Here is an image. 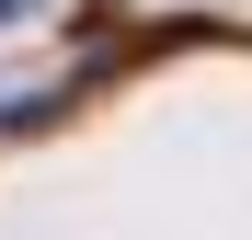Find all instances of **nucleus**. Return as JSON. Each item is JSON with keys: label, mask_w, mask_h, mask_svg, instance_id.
I'll return each mask as SVG.
<instances>
[{"label": "nucleus", "mask_w": 252, "mask_h": 240, "mask_svg": "<svg viewBox=\"0 0 252 240\" xmlns=\"http://www.w3.org/2000/svg\"><path fill=\"white\" fill-rule=\"evenodd\" d=\"M23 12H34V0H0V23H23Z\"/></svg>", "instance_id": "1"}]
</instances>
